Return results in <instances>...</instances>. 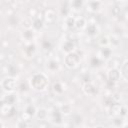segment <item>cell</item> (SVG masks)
<instances>
[{
    "label": "cell",
    "instance_id": "6da1fadb",
    "mask_svg": "<svg viewBox=\"0 0 128 128\" xmlns=\"http://www.w3.org/2000/svg\"><path fill=\"white\" fill-rule=\"evenodd\" d=\"M31 84L36 90H43V89L46 88V86L48 84V81H47V79H46V77L44 75L35 74L33 76V78H32Z\"/></svg>",
    "mask_w": 128,
    "mask_h": 128
},
{
    "label": "cell",
    "instance_id": "7a4b0ae2",
    "mask_svg": "<svg viewBox=\"0 0 128 128\" xmlns=\"http://www.w3.org/2000/svg\"><path fill=\"white\" fill-rule=\"evenodd\" d=\"M78 62H79V57L75 53H69L65 58V63L68 67H74L78 64Z\"/></svg>",
    "mask_w": 128,
    "mask_h": 128
},
{
    "label": "cell",
    "instance_id": "3957f363",
    "mask_svg": "<svg viewBox=\"0 0 128 128\" xmlns=\"http://www.w3.org/2000/svg\"><path fill=\"white\" fill-rule=\"evenodd\" d=\"M44 19L47 23L51 24L56 20V14L53 9H46L44 12Z\"/></svg>",
    "mask_w": 128,
    "mask_h": 128
},
{
    "label": "cell",
    "instance_id": "277c9868",
    "mask_svg": "<svg viewBox=\"0 0 128 128\" xmlns=\"http://www.w3.org/2000/svg\"><path fill=\"white\" fill-rule=\"evenodd\" d=\"M3 88L5 90H9V91H12L14 89H16V81L13 79V78H7L4 80L3 82Z\"/></svg>",
    "mask_w": 128,
    "mask_h": 128
},
{
    "label": "cell",
    "instance_id": "5b68a950",
    "mask_svg": "<svg viewBox=\"0 0 128 128\" xmlns=\"http://www.w3.org/2000/svg\"><path fill=\"white\" fill-rule=\"evenodd\" d=\"M108 76H109V80L113 82V81H117V80L119 79L120 73L118 72V70H117V69H112V70H110V72H109Z\"/></svg>",
    "mask_w": 128,
    "mask_h": 128
},
{
    "label": "cell",
    "instance_id": "8992f818",
    "mask_svg": "<svg viewBox=\"0 0 128 128\" xmlns=\"http://www.w3.org/2000/svg\"><path fill=\"white\" fill-rule=\"evenodd\" d=\"M75 47V43L72 41V40H68L64 43L63 45V49L66 51V52H71Z\"/></svg>",
    "mask_w": 128,
    "mask_h": 128
},
{
    "label": "cell",
    "instance_id": "52a82bcc",
    "mask_svg": "<svg viewBox=\"0 0 128 128\" xmlns=\"http://www.w3.org/2000/svg\"><path fill=\"white\" fill-rule=\"evenodd\" d=\"M84 91L87 94H94L96 92V89H95V87L91 83H86L84 85Z\"/></svg>",
    "mask_w": 128,
    "mask_h": 128
},
{
    "label": "cell",
    "instance_id": "ba28073f",
    "mask_svg": "<svg viewBox=\"0 0 128 128\" xmlns=\"http://www.w3.org/2000/svg\"><path fill=\"white\" fill-rule=\"evenodd\" d=\"M97 29H96V26L94 24H89L87 26V33L90 34V35H94L96 33Z\"/></svg>",
    "mask_w": 128,
    "mask_h": 128
},
{
    "label": "cell",
    "instance_id": "9c48e42d",
    "mask_svg": "<svg viewBox=\"0 0 128 128\" xmlns=\"http://www.w3.org/2000/svg\"><path fill=\"white\" fill-rule=\"evenodd\" d=\"M48 68H49L50 70H56V69L58 68V63H57L56 61L51 60V61H49V63H48Z\"/></svg>",
    "mask_w": 128,
    "mask_h": 128
},
{
    "label": "cell",
    "instance_id": "30bf717a",
    "mask_svg": "<svg viewBox=\"0 0 128 128\" xmlns=\"http://www.w3.org/2000/svg\"><path fill=\"white\" fill-rule=\"evenodd\" d=\"M111 110L113 111V113L118 114V113H120V111H121V106H120L119 104L115 103L114 105H112V106H111Z\"/></svg>",
    "mask_w": 128,
    "mask_h": 128
},
{
    "label": "cell",
    "instance_id": "8fae6325",
    "mask_svg": "<svg viewBox=\"0 0 128 128\" xmlns=\"http://www.w3.org/2000/svg\"><path fill=\"white\" fill-rule=\"evenodd\" d=\"M53 89H54V91L57 92V93H62V92H63V88H62V86H61V84H60L59 82H57V83L54 84Z\"/></svg>",
    "mask_w": 128,
    "mask_h": 128
},
{
    "label": "cell",
    "instance_id": "7c38bea8",
    "mask_svg": "<svg viewBox=\"0 0 128 128\" xmlns=\"http://www.w3.org/2000/svg\"><path fill=\"white\" fill-rule=\"evenodd\" d=\"M122 74L124 75V77L126 79H128V61L123 65L122 67Z\"/></svg>",
    "mask_w": 128,
    "mask_h": 128
},
{
    "label": "cell",
    "instance_id": "4fadbf2b",
    "mask_svg": "<svg viewBox=\"0 0 128 128\" xmlns=\"http://www.w3.org/2000/svg\"><path fill=\"white\" fill-rule=\"evenodd\" d=\"M101 53H102L103 57H105V58H108V57H109V56L111 55V50H110L109 48L105 47V48H103V49H102Z\"/></svg>",
    "mask_w": 128,
    "mask_h": 128
},
{
    "label": "cell",
    "instance_id": "5bb4252c",
    "mask_svg": "<svg viewBox=\"0 0 128 128\" xmlns=\"http://www.w3.org/2000/svg\"><path fill=\"white\" fill-rule=\"evenodd\" d=\"M25 113L28 114L29 116H32V115L35 113V108H34V106H32V105L28 106V107L26 108V110H25Z\"/></svg>",
    "mask_w": 128,
    "mask_h": 128
},
{
    "label": "cell",
    "instance_id": "9a60e30c",
    "mask_svg": "<svg viewBox=\"0 0 128 128\" xmlns=\"http://www.w3.org/2000/svg\"><path fill=\"white\" fill-rule=\"evenodd\" d=\"M53 117H54V121L55 122H57V123H60L61 122V114H60L59 111H54Z\"/></svg>",
    "mask_w": 128,
    "mask_h": 128
},
{
    "label": "cell",
    "instance_id": "2e32d148",
    "mask_svg": "<svg viewBox=\"0 0 128 128\" xmlns=\"http://www.w3.org/2000/svg\"><path fill=\"white\" fill-rule=\"evenodd\" d=\"M33 27H34L35 29H40V28L42 27V20H40V19L34 20V22H33Z\"/></svg>",
    "mask_w": 128,
    "mask_h": 128
},
{
    "label": "cell",
    "instance_id": "e0dca14e",
    "mask_svg": "<svg viewBox=\"0 0 128 128\" xmlns=\"http://www.w3.org/2000/svg\"><path fill=\"white\" fill-rule=\"evenodd\" d=\"M14 101H15V97H14V95H8L7 97H6V104H8V105H12L13 103H14Z\"/></svg>",
    "mask_w": 128,
    "mask_h": 128
},
{
    "label": "cell",
    "instance_id": "ac0fdd59",
    "mask_svg": "<svg viewBox=\"0 0 128 128\" xmlns=\"http://www.w3.org/2000/svg\"><path fill=\"white\" fill-rule=\"evenodd\" d=\"M99 5H100V2H89V6L91 7L92 10H97Z\"/></svg>",
    "mask_w": 128,
    "mask_h": 128
},
{
    "label": "cell",
    "instance_id": "d6986e66",
    "mask_svg": "<svg viewBox=\"0 0 128 128\" xmlns=\"http://www.w3.org/2000/svg\"><path fill=\"white\" fill-rule=\"evenodd\" d=\"M67 25H68V27H73L74 26V24L76 23L75 22V20H74V18H72V17H68V19H67Z\"/></svg>",
    "mask_w": 128,
    "mask_h": 128
},
{
    "label": "cell",
    "instance_id": "ffe728a7",
    "mask_svg": "<svg viewBox=\"0 0 128 128\" xmlns=\"http://www.w3.org/2000/svg\"><path fill=\"white\" fill-rule=\"evenodd\" d=\"M75 24H76V26H77L78 28H82V27L84 26V24H85V21H84L83 18H81V19H78Z\"/></svg>",
    "mask_w": 128,
    "mask_h": 128
},
{
    "label": "cell",
    "instance_id": "44dd1931",
    "mask_svg": "<svg viewBox=\"0 0 128 128\" xmlns=\"http://www.w3.org/2000/svg\"><path fill=\"white\" fill-rule=\"evenodd\" d=\"M24 37H25L26 39H31V38L33 37V31H31V30L25 31V32H24Z\"/></svg>",
    "mask_w": 128,
    "mask_h": 128
},
{
    "label": "cell",
    "instance_id": "7402d4cb",
    "mask_svg": "<svg viewBox=\"0 0 128 128\" xmlns=\"http://www.w3.org/2000/svg\"><path fill=\"white\" fill-rule=\"evenodd\" d=\"M42 46H43V48H44V49L49 50V49L51 48V43H50L48 40H44V41H43V43H42Z\"/></svg>",
    "mask_w": 128,
    "mask_h": 128
},
{
    "label": "cell",
    "instance_id": "603a6c76",
    "mask_svg": "<svg viewBox=\"0 0 128 128\" xmlns=\"http://www.w3.org/2000/svg\"><path fill=\"white\" fill-rule=\"evenodd\" d=\"M34 50H35V46L32 45V44L29 45V46L26 48V51H28V54H29V55H31V54L34 52Z\"/></svg>",
    "mask_w": 128,
    "mask_h": 128
},
{
    "label": "cell",
    "instance_id": "cb8c5ba5",
    "mask_svg": "<svg viewBox=\"0 0 128 128\" xmlns=\"http://www.w3.org/2000/svg\"><path fill=\"white\" fill-rule=\"evenodd\" d=\"M99 63H100V61H99V59H98V58L93 57V58L91 59V64H92V66H98V65H99Z\"/></svg>",
    "mask_w": 128,
    "mask_h": 128
},
{
    "label": "cell",
    "instance_id": "d4e9b609",
    "mask_svg": "<svg viewBox=\"0 0 128 128\" xmlns=\"http://www.w3.org/2000/svg\"><path fill=\"white\" fill-rule=\"evenodd\" d=\"M45 116H46V111L45 110H39L38 111V118H40V119H43V118H45Z\"/></svg>",
    "mask_w": 128,
    "mask_h": 128
},
{
    "label": "cell",
    "instance_id": "484cf974",
    "mask_svg": "<svg viewBox=\"0 0 128 128\" xmlns=\"http://www.w3.org/2000/svg\"><path fill=\"white\" fill-rule=\"evenodd\" d=\"M71 5H72L73 7H75V8H79V7H81L82 2H81V1H73V2L71 3Z\"/></svg>",
    "mask_w": 128,
    "mask_h": 128
},
{
    "label": "cell",
    "instance_id": "4316f807",
    "mask_svg": "<svg viewBox=\"0 0 128 128\" xmlns=\"http://www.w3.org/2000/svg\"><path fill=\"white\" fill-rule=\"evenodd\" d=\"M62 111H63V113L68 114V113L70 112V107H69V106H67V105H65V106H63V107H62Z\"/></svg>",
    "mask_w": 128,
    "mask_h": 128
},
{
    "label": "cell",
    "instance_id": "83f0119b",
    "mask_svg": "<svg viewBox=\"0 0 128 128\" xmlns=\"http://www.w3.org/2000/svg\"><path fill=\"white\" fill-rule=\"evenodd\" d=\"M113 122L117 125V126H120V125H122V120L121 119H119V118H115L114 120H113Z\"/></svg>",
    "mask_w": 128,
    "mask_h": 128
},
{
    "label": "cell",
    "instance_id": "f1b7e54d",
    "mask_svg": "<svg viewBox=\"0 0 128 128\" xmlns=\"http://www.w3.org/2000/svg\"><path fill=\"white\" fill-rule=\"evenodd\" d=\"M25 127H26V123L24 122V120L20 121V123H19V128H25Z\"/></svg>",
    "mask_w": 128,
    "mask_h": 128
},
{
    "label": "cell",
    "instance_id": "f546056e",
    "mask_svg": "<svg viewBox=\"0 0 128 128\" xmlns=\"http://www.w3.org/2000/svg\"><path fill=\"white\" fill-rule=\"evenodd\" d=\"M96 128H103V127H101V126H98V127H96Z\"/></svg>",
    "mask_w": 128,
    "mask_h": 128
},
{
    "label": "cell",
    "instance_id": "4dcf8cb0",
    "mask_svg": "<svg viewBox=\"0 0 128 128\" xmlns=\"http://www.w3.org/2000/svg\"><path fill=\"white\" fill-rule=\"evenodd\" d=\"M124 128H128V125H127V126H125V127H124Z\"/></svg>",
    "mask_w": 128,
    "mask_h": 128
}]
</instances>
